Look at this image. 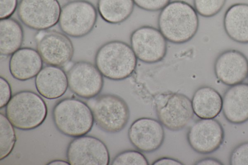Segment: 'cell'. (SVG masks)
Instances as JSON below:
<instances>
[{
	"label": "cell",
	"mask_w": 248,
	"mask_h": 165,
	"mask_svg": "<svg viewBox=\"0 0 248 165\" xmlns=\"http://www.w3.org/2000/svg\"><path fill=\"white\" fill-rule=\"evenodd\" d=\"M137 59L131 47L127 43L112 40L104 44L98 49L94 62L103 76L119 81L133 74L137 67Z\"/></svg>",
	"instance_id": "obj_2"
},
{
	"label": "cell",
	"mask_w": 248,
	"mask_h": 165,
	"mask_svg": "<svg viewBox=\"0 0 248 165\" xmlns=\"http://www.w3.org/2000/svg\"><path fill=\"white\" fill-rule=\"evenodd\" d=\"M152 165H183L181 162L177 159L170 157H162L155 160Z\"/></svg>",
	"instance_id": "obj_30"
},
{
	"label": "cell",
	"mask_w": 248,
	"mask_h": 165,
	"mask_svg": "<svg viewBox=\"0 0 248 165\" xmlns=\"http://www.w3.org/2000/svg\"><path fill=\"white\" fill-rule=\"evenodd\" d=\"M154 105L159 121L172 131L183 129L193 117L191 101L182 93H160L155 97Z\"/></svg>",
	"instance_id": "obj_6"
},
{
	"label": "cell",
	"mask_w": 248,
	"mask_h": 165,
	"mask_svg": "<svg viewBox=\"0 0 248 165\" xmlns=\"http://www.w3.org/2000/svg\"><path fill=\"white\" fill-rule=\"evenodd\" d=\"M158 30L167 41L176 44L186 43L197 33L199 19L194 7L180 0L170 1L161 10Z\"/></svg>",
	"instance_id": "obj_1"
},
{
	"label": "cell",
	"mask_w": 248,
	"mask_h": 165,
	"mask_svg": "<svg viewBox=\"0 0 248 165\" xmlns=\"http://www.w3.org/2000/svg\"><path fill=\"white\" fill-rule=\"evenodd\" d=\"M130 41L136 57L143 62H159L166 55L167 40L153 27L143 26L136 29L131 33Z\"/></svg>",
	"instance_id": "obj_11"
},
{
	"label": "cell",
	"mask_w": 248,
	"mask_h": 165,
	"mask_svg": "<svg viewBox=\"0 0 248 165\" xmlns=\"http://www.w3.org/2000/svg\"><path fill=\"white\" fill-rule=\"evenodd\" d=\"M35 85L42 96L50 100L57 99L64 94L68 88L67 74L62 67L48 65L35 76Z\"/></svg>",
	"instance_id": "obj_18"
},
{
	"label": "cell",
	"mask_w": 248,
	"mask_h": 165,
	"mask_svg": "<svg viewBox=\"0 0 248 165\" xmlns=\"http://www.w3.org/2000/svg\"><path fill=\"white\" fill-rule=\"evenodd\" d=\"M47 114L46 102L39 94L30 90L15 93L5 108V115L14 127L24 131L40 126Z\"/></svg>",
	"instance_id": "obj_4"
},
{
	"label": "cell",
	"mask_w": 248,
	"mask_h": 165,
	"mask_svg": "<svg viewBox=\"0 0 248 165\" xmlns=\"http://www.w3.org/2000/svg\"><path fill=\"white\" fill-rule=\"evenodd\" d=\"M224 136L222 126L214 119L197 120L190 127L186 135L190 147L202 154L217 150L222 144Z\"/></svg>",
	"instance_id": "obj_13"
},
{
	"label": "cell",
	"mask_w": 248,
	"mask_h": 165,
	"mask_svg": "<svg viewBox=\"0 0 248 165\" xmlns=\"http://www.w3.org/2000/svg\"><path fill=\"white\" fill-rule=\"evenodd\" d=\"M52 119L60 133L74 138L88 134L94 122L87 104L71 98H64L56 104L52 110Z\"/></svg>",
	"instance_id": "obj_3"
},
{
	"label": "cell",
	"mask_w": 248,
	"mask_h": 165,
	"mask_svg": "<svg viewBox=\"0 0 248 165\" xmlns=\"http://www.w3.org/2000/svg\"><path fill=\"white\" fill-rule=\"evenodd\" d=\"M128 137L138 150L150 153L157 150L165 139V132L159 121L151 118H140L131 124Z\"/></svg>",
	"instance_id": "obj_14"
},
{
	"label": "cell",
	"mask_w": 248,
	"mask_h": 165,
	"mask_svg": "<svg viewBox=\"0 0 248 165\" xmlns=\"http://www.w3.org/2000/svg\"></svg>",
	"instance_id": "obj_33"
},
{
	"label": "cell",
	"mask_w": 248,
	"mask_h": 165,
	"mask_svg": "<svg viewBox=\"0 0 248 165\" xmlns=\"http://www.w3.org/2000/svg\"><path fill=\"white\" fill-rule=\"evenodd\" d=\"M135 5L133 0H97V10L105 21L118 24L130 16Z\"/></svg>",
	"instance_id": "obj_22"
},
{
	"label": "cell",
	"mask_w": 248,
	"mask_h": 165,
	"mask_svg": "<svg viewBox=\"0 0 248 165\" xmlns=\"http://www.w3.org/2000/svg\"><path fill=\"white\" fill-rule=\"evenodd\" d=\"M66 70L70 90L77 96L89 99L97 96L104 85L103 76L95 65L86 61L71 64Z\"/></svg>",
	"instance_id": "obj_10"
},
{
	"label": "cell",
	"mask_w": 248,
	"mask_h": 165,
	"mask_svg": "<svg viewBox=\"0 0 248 165\" xmlns=\"http://www.w3.org/2000/svg\"><path fill=\"white\" fill-rule=\"evenodd\" d=\"M24 41V30L16 19L7 18L0 20V53L8 56L21 48Z\"/></svg>",
	"instance_id": "obj_21"
},
{
	"label": "cell",
	"mask_w": 248,
	"mask_h": 165,
	"mask_svg": "<svg viewBox=\"0 0 248 165\" xmlns=\"http://www.w3.org/2000/svg\"><path fill=\"white\" fill-rule=\"evenodd\" d=\"M194 113L200 119H214L222 107V98L215 89L209 86L199 88L191 100Z\"/></svg>",
	"instance_id": "obj_20"
},
{
	"label": "cell",
	"mask_w": 248,
	"mask_h": 165,
	"mask_svg": "<svg viewBox=\"0 0 248 165\" xmlns=\"http://www.w3.org/2000/svg\"><path fill=\"white\" fill-rule=\"evenodd\" d=\"M43 60L34 48L21 47L11 56L9 71L16 80L25 81L35 77L43 68Z\"/></svg>",
	"instance_id": "obj_17"
},
{
	"label": "cell",
	"mask_w": 248,
	"mask_h": 165,
	"mask_svg": "<svg viewBox=\"0 0 248 165\" xmlns=\"http://www.w3.org/2000/svg\"><path fill=\"white\" fill-rule=\"evenodd\" d=\"M35 39L36 50L47 65L65 68L71 62L74 47L70 39L64 33L41 30L36 34Z\"/></svg>",
	"instance_id": "obj_9"
},
{
	"label": "cell",
	"mask_w": 248,
	"mask_h": 165,
	"mask_svg": "<svg viewBox=\"0 0 248 165\" xmlns=\"http://www.w3.org/2000/svg\"><path fill=\"white\" fill-rule=\"evenodd\" d=\"M223 27L231 40L248 44V4L237 3L230 6L224 14Z\"/></svg>",
	"instance_id": "obj_19"
},
{
	"label": "cell",
	"mask_w": 248,
	"mask_h": 165,
	"mask_svg": "<svg viewBox=\"0 0 248 165\" xmlns=\"http://www.w3.org/2000/svg\"><path fill=\"white\" fill-rule=\"evenodd\" d=\"M217 78L232 86L242 83L248 76V60L241 52L228 49L220 53L214 66Z\"/></svg>",
	"instance_id": "obj_15"
},
{
	"label": "cell",
	"mask_w": 248,
	"mask_h": 165,
	"mask_svg": "<svg viewBox=\"0 0 248 165\" xmlns=\"http://www.w3.org/2000/svg\"><path fill=\"white\" fill-rule=\"evenodd\" d=\"M90 107L96 125L108 133H116L127 125L130 111L125 101L112 94H105L89 99Z\"/></svg>",
	"instance_id": "obj_5"
},
{
	"label": "cell",
	"mask_w": 248,
	"mask_h": 165,
	"mask_svg": "<svg viewBox=\"0 0 248 165\" xmlns=\"http://www.w3.org/2000/svg\"><path fill=\"white\" fill-rule=\"evenodd\" d=\"M171 0H133L135 4L141 9L155 12L161 10Z\"/></svg>",
	"instance_id": "obj_27"
},
{
	"label": "cell",
	"mask_w": 248,
	"mask_h": 165,
	"mask_svg": "<svg viewBox=\"0 0 248 165\" xmlns=\"http://www.w3.org/2000/svg\"><path fill=\"white\" fill-rule=\"evenodd\" d=\"M11 87L3 77H0V108L6 107L12 98Z\"/></svg>",
	"instance_id": "obj_28"
},
{
	"label": "cell",
	"mask_w": 248,
	"mask_h": 165,
	"mask_svg": "<svg viewBox=\"0 0 248 165\" xmlns=\"http://www.w3.org/2000/svg\"><path fill=\"white\" fill-rule=\"evenodd\" d=\"M97 10L86 0H74L61 8L58 24L61 31L73 38H81L93 29L97 19Z\"/></svg>",
	"instance_id": "obj_7"
},
{
	"label": "cell",
	"mask_w": 248,
	"mask_h": 165,
	"mask_svg": "<svg viewBox=\"0 0 248 165\" xmlns=\"http://www.w3.org/2000/svg\"><path fill=\"white\" fill-rule=\"evenodd\" d=\"M231 165H248V142L237 146L232 151L229 158Z\"/></svg>",
	"instance_id": "obj_26"
},
{
	"label": "cell",
	"mask_w": 248,
	"mask_h": 165,
	"mask_svg": "<svg viewBox=\"0 0 248 165\" xmlns=\"http://www.w3.org/2000/svg\"><path fill=\"white\" fill-rule=\"evenodd\" d=\"M47 165H69L70 164L68 161L62 160H54L49 162Z\"/></svg>",
	"instance_id": "obj_32"
},
{
	"label": "cell",
	"mask_w": 248,
	"mask_h": 165,
	"mask_svg": "<svg viewBox=\"0 0 248 165\" xmlns=\"http://www.w3.org/2000/svg\"><path fill=\"white\" fill-rule=\"evenodd\" d=\"M222 112L226 120L234 124L248 121V84L230 86L222 97Z\"/></svg>",
	"instance_id": "obj_16"
},
{
	"label": "cell",
	"mask_w": 248,
	"mask_h": 165,
	"mask_svg": "<svg viewBox=\"0 0 248 165\" xmlns=\"http://www.w3.org/2000/svg\"><path fill=\"white\" fill-rule=\"evenodd\" d=\"M195 165H223V163L220 161L216 158L212 157H206L198 160L195 162Z\"/></svg>",
	"instance_id": "obj_31"
},
{
	"label": "cell",
	"mask_w": 248,
	"mask_h": 165,
	"mask_svg": "<svg viewBox=\"0 0 248 165\" xmlns=\"http://www.w3.org/2000/svg\"><path fill=\"white\" fill-rule=\"evenodd\" d=\"M14 126L6 115L0 113V160L8 157L13 151L16 142Z\"/></svg>",
	"instance_id": "obj_23"
},
{
	"label": "cell",
	"mask_w": 248,
	"mask_h": 165,
	"mask_svg": "<svg viewBox=\"0 0 248 165\" xmlns=\"http://www.w3.org/2000/svg\"><path fill=\"white\" fill-rule=\"evenodd\" d=\"M226 1V0H193V5L198 14L208 18L219 13Z\"/></svg>",
	"instance_id": "obj_24"
},
{
	"label": "cell",
	"mask_w": 248,
	"mask_h": 165,
	"mask_svg": "<svg viewBox=\"0 0 248 165\" xmlns=\"http://www.w3.org/2000/svg\"><path fill=\"white\" fill-rule=\"evenodd\" d=\"M112 165H148L149 162L140 151L129 150L120 152L113 159Z\"/></svg>",
	"instance_id": "obj_25"
},
{
	"label": "cell",
	"mask_w": 248,
	"mask_h": 165,
	"mask_svg": "<svg viewBox=\"0 0 248 165\" xmlns=\"http://www.w3.org/2000/svg\"><path fill=\"white\" fill-rule=\"evenodd\" d=\"M18 0H0V19L11 17L17 9Z\"/></svg>",
	"instance_id": "obj_29"
},
{
	"label": "cell",
	"mask_w": 248,
	"mask_h": 165,
	"mask_svg": "<svg viewBox=\"0 0 248 165\" xmlns=\"http://www.w3.org/2000/svg\"><path fill=\"white\" fill-rule=\"evenodd\" d=\"M61 11L58 0H20L17 14L25 26L41 31L47 30L58 23Z\"/></svg>",
	"instance_id": "obj_8"
},
{
	"label": "cell",
	"mask_w": 248,
	"mask_h": 165,
	"mask_svg": "<svg viewBox=\"0 0 248 165\" xmlns=\"http://www.w3.org/2000/svg\"><path fill=\"white\" fill-rule=\"evenodd\" d=\"M66 155L71 165H108L110 162L105 144L92 136L75 137L69 143Z\"/></svg>",
	"instance_id": "obj_12"
}]
</instances>
